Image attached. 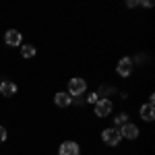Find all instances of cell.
Masks as SVG:
<instances>
[{
  "mask_svg": "<svg viewBox=\"0 0 155 155\" xmlns=\"http://www.w3.org/2000/svg\"><path fill=\"white\" fill-rule=\"evenodd\" d=\"M85 89H87V83L83 79H79V77H74V79L68 81V95L71 97H79L81 93H85Z\"/></svg>",
  "mask_w": 155,
  "mask_h": 155,
  "instance_id": "obj_1",
  "label": "cell"
},
{
  "mask_svg": "<svg viewBox=\"0 0 155 155\" xmlns=\"http://www.w3.org/2000/svg\"><path fill=\"white\" fill-rule=\"evenodd\" d=\"M101 139H104V143H106V145H112V147H116V145L122 141L118 128H106V130L101 132Z\"/></svg>",
  "mask_w": 155,
  "mask_h": 155,
  "instance_id": "obj_2",
  "label": "cell"
},
{
  "mask_svg": "<svg viewBox=\"0 0 155 155\" xmlns=\"http://www.w3.org/2000/svg\"><path fill=\"white\" fill-rule=\"evenodd\" d=\"M110 114H112V101H110V99H99L95 104V116L106 118Z\"/></svg>",
  "mask_w": 155,
  "mask_h": 155,
  "instance_id": "obj_3",
  "label": "cell"
},
{
  "mask_svg": "<svg viewBox=\"0 0 155 155\" xmlns=\"http://www.w3.org/2000/svg\"><path fill=\"white\" fill-rule=\"evenodd\" d=\"M118 130H120V137L130 139V141L139 137V126H137V124H130V122H126V124H124L122 128H118Z\"/></svg>",
  "mask_w": 155,
  "mask_h": 155,
  "instance_id": "obj_4",
  "label": "cell"
},
{
  "mask_svg": "<svg viewBox=\"0 0 155 155\" xmlns=\"http://www.w3.org/2000/svg\"><path fill=\"white\" fill-rule=\"evenodd\" d=\"M60 155H79V145L74 143V141H64V143L60 145Z\"/></svg>",
  "mask_w": 155,
  "mask_h": 155,
  "instance_id": "obj_5",
  "label": "cell"
},
{
  "mask_svg": "<svg viewBox=\"0 0 155 155\" xmlns=\"http://www.w3.org/2000/svg\"><path fill=\"white\" fill-rule=\"evenodd\" d=\"M21 33L17 31V29H8L6 33H4V41L8 44V46H21Z\"/></svg>",
  "mask_w": 155,
  "mask_h": 155,
  "instance_id": "obj_6",
  "label": "cell"
},
{
  "mask_svg": "<svg viewBox=\"0 0 155 155\" xmlns=\"http://www.w3.org/2000/svg\"><path fill=\"white\" fill-rule=\"evenodd\" d=\"M132 72V60L130 58H122L118 62V74L120 77H128Z\"/></svg>",
  "mask_w": 155,
  "mask_h": 155,
  "instance_id": "obj_7",
  "label": "cell"
},
{
  "mask_svg": "<svg viewBox=\"0 0 155 155\" xmlns=\"http://www.w3.org/2000/svg\"><path fill=\"white\" fill-rule=\"evenodd\" d=\"M0 93L4 97L15 95V93H17V85L12 83V81H2V83H0Z\"/></svg>",
  "mask_w": 155,
  "mask_h": 155,
  "instance_id": "obj_8",
  "label": "cell"
},
{
  "mask_svg": "<svg viewBox=\"0 0 155 155\" xmlns=\"http://www.w3.org/2000/svg\"><path fill=\"white\" fill-rule=\"evenodd\" d=\"M141 118L147 120V122H151V120L155 118V106H151V104L141 106Z\"/></svg>",
  "mask_w": 155,
  "mask_h": 155,
  "instance_id": "obj_9",
  "label": "cell"
},
{
  "mask_svg": "<svg viewBox=\"0 0 155 155\" xmlns=\"http://www.w3.org/2000/svg\"><path fill=\"white\" fill-rule=\"evenodd\" d=\"M54 104L60 106V107H66V106L72 104V97L68 95V93H56V95H54Z\"/></svg>",
  "mask_w": 155,
  "mask_h": 155,
  "instance_id": "obj_10",
  "label": "cell"
},
{
  "mask_svg": "<svg viewBox=\"0 0 155 155\" xmlns=\"http://www.w3.org/2000/svg\"><path fill=\"white\" fill-rule=\"evenodd\" d=\"M21 56H23V58H33V56H35V48L29 46V44H25L23 48H21Z\"/></svg>",
  "mask_w": 155,
  "mask_h": 155,
  "instance_id": "obj_11",
  "label": "cell"
},
{
  "mask_svg": "<svg viewBox=\"0 0 155 155\" xmlns=\"http://www.w3.org/2000/svg\"><path fill=\"white\" fill-rule=\"evenodd\" d=\"M114 122H116V126H120V128H122V126L128 122V114H118V116L114 118Z\"/></svg>",
  "mask_w": 155,
  "mask_h": 155,
  "instance_id": "obj_12",
  "label": "cell"
},
{
  "mask_svg": "<svg viewBox=\"0 0 155 155\" xmlns=\"http://www.w3.org/2000/svg\"><path fill=\"white\" fill-rule=\"evenodd\" d=\"M87 101H89V104H97V101H99V97H97V93H91V95L87 97Z\"/></svg>",
  "mask_w": 155,
  "mask_h": 155,
  "instance_id": "obj_13",
  "label": "cell"
},
{
  "mask_svg": "<svg viewBox=\"0 0 155 155\" xmlns=\"http://www.w3.org/2000/svg\"><path fill=\"white\" fill-rule=\"evenodd\" d=\"M4 141H6V128L0 126V143H4Z\"/></svg>",
  "mask_w": 155,
  "mask_h": 155,
  "instance_id": "obj_14",
  "label": "cell"
},
{
  "mask_svg": "<svg viewBox=\"0 0 155 155\" xmlns=\"http://www.w3.org/2000/svg\"><path fill=\"white\" fill-rule=\"evenodd\" d=\"M126 6H128V8H134V6H139V2H134V0H130V2H126Z\"/></svg>",
  "mask_w": 155,
  "mask_h": 155,
  "instance_id": "obj_15",
  "label": "cell"
},
{
  "mask_svg": "<svg viewBox=\"0 0 155 155\" xmlns=\"http://www.w3.org/2000/svg\"><path fill=\"white\" fill-rule=\"evenodd\" d=\"M0 83H2V81H0Z\"/></svg>",
  "mask_w": 155,
  "mask_h": 155,
  "instance_id": "obj_16",
  "label": "cell"
}]
</instances>
